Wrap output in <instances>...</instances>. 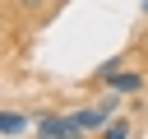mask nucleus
I'll use <instances>...</instances> for the list:
<instances>
[{
	"label": "nucleus",
	"mask_w": 148,
	"mask_h": 139,
	"mask_svg": "<svg viewBox=\"0 0 148 139\" xmlns=\"http://www.w3.org/2000/svg\"><path fill=\"white\" fill-rule=\"evenodd\" d=\"M37 130L46 134V139H74V134H83V125H79V116H42L37 120Z\"/></svg>",
	"instance_id": "nucleus-1"
},
{
	"label": "nucleus",
	"mask_w": 148,
	"mask_h": 139,
	"mask_svg": "<svg viewBox=\"0 0 148 139\" xmlns=\"http://www.w3.org/2000/svg\"><path fill=\"white\" fill-rule=\"evenodd\" d=\"M106 88L111 93H143V74H106Z\"/></svg>",
	"instance_id": "nucleus-2"
},
{
	"label": "nucleus",
	"mask_w": 148,
	"mask_h": 139,
	"mask_svg": "<svg viewBox=\"0 0 148 139\" xmlns=\"http://www.w3.org/2000/svg\"><path fill=\"white\" fill-rule=\"evenodd\" d=\"M0 134H23V116L18 111H5L0 116Z\"/></svg>",
	"instance_id": "nucleus-3"
},
{
	"label": "nucleus",
	"mask_w": 148,
	"mask_h": 139,
	"mask_svg": "<svg viewBox=\"0 0 148 139\" xmlns=\"http://www.w3.org/2000/svg\"><path fill=\"white\" fill-rule=\"evenodd\" d=\"M102 120H106V107H97V111H79V125H83V130H97Z\"/></svg>",
	"instance_id": "nucleus-4"
},
{
	"label": "nucleus",
	"mask_w": 148,
	"mask_h": 139,
	"mask_svg": "<svg viewBox=\"0 0 148 139\" xmlns=\"http://www.w3.org/2000/svg\"><path fill=\"white\" fill-rule=\"evenodd\" d=\"M125 134H130V125H125V120H116V125H106V139H125Z\"/></svg>",
	"instance_id": "nucleus-5"
},
{
	"label": "nucleus",
	"mask_w": 148,
	"mask_h": 139,
	"mask_svg": "<svg viewBox=\"0 0 148 139\" xmlns=\"http://www.w3.org/2000/svg\"><path fill=\"white\" fill-rule=\"evenodd\" d=\"M143 14H148V0H143Z\"/></svg>",
	"instance_id": "nucleus-6"
},
{
	"label": "nucleus",
	"mask_w": 148,
	"mask_h": 139,
	"mask_svg": "<svg viewBox=\"0 0 148 139\" xmlns=\"http://www.w3.org/2000/svg\"><path fill=\"white\" fill-rule=\"evenodd\" d=\"M28 5H32V0H28Z\"/></svg>",
	"instance_id": "nucleus-7"
}]
</instances>
